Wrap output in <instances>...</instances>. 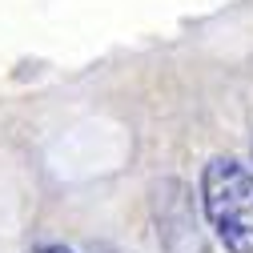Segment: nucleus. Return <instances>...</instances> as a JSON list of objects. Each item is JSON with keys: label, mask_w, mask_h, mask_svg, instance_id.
Listing matches in <instances>:
<instances>
[{"label": "nucleus", "mask_w": 253, "mask_h": 253, "mask_svg": "<svg viewBox=\"0 0 253 253\" xmlns=\"http://www.w3.org/2000/svg\"><path fill=\"white\" fill-rule=\"evenodd\" d=\"M201 213L229 253H253V169L213 157L201 173Z\"/></svg>", "instance_id": "1"}, {"label": "nucleus", "mask_w": 253, "mask_h": 253, "mask_svg": "<svg viewBox=\"0 0 253 253\" xmlns=\"http://www.w3.org/2000/svg\"><path fill=\"white\" fill-rule=\"evenodd\" d=\"M173 193H177V197H165V201H161V229H157V233H161V245H165V249H173V241H177V237H185L189 253H205L193 201L185 197V189H181V185H173Z\"/></svg>", "instance_id": "2"}, {"label": "nucleus", "mask_w": 253, "mask_h": 253, "mask_svg": "<svg viewBox=\"0 0 253 253\" xmlns=\"http://www.w3.org/2000/svg\"><path fill=\"white\" fill-rule=\"evenodd\" d=\"M33 253H73V249H65V245H41V249H33Z\"/></svg>", "instance_id": "3"}, {"label": "nucleus", "mask_w": 253, "mask_h": 253, "mask_svg": "<svg viewBox=\"0 0 253 253\" xmlns=\"http://www.w3.org/2000/svg\"><path fill=\"white\" fill-rule=\"evenodd\" d=\"M92 253H121V249H113V245H97Z\"/></svg>", "instance_id": "4"}]
</instances>
